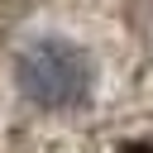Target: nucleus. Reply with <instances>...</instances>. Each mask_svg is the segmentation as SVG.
Listing matches in <instances>:
<instances>
[{
    "instance_id": "obj_1",
    "label": "nucleus",
    "mask_w": 153,
    "mask_h": 153,
    "mask_svg": "<svg viewBox=\"0 0 153 153\" xmlns=\"http://www.w3.org/2000/svg\"><path fill=\"white\" fill-rule=\"evenodd\" d=\"M19 86L33 105H48V110H62V105H76L91 86V62L81 48L62 43V38H43L33 43L24 57H19Z\"/></svg>"
},
{
    "instance_id": "obj_2",
    "label": "nucleus",
    "mask_w": 153,
    "mask_h": 153,
    "mask_svg": "<svg viewBox=\"0 0 153 153\" xmlns=\"http://www.w3.org/2000/svg\"><path fill=\"white\" fill-rule=\"evenodd\" d=\"M120 153H153V143H124Z\"/></svg>"
}]
</instances>
